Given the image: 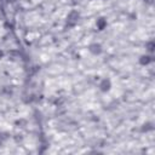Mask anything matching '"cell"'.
<instances>
[{"instance_id": "obj_1", "label": "cell", "mask_w": 155, "mask_h": 155, "mask_svg": "<svg viewBox=\"0 0 155 155\" xmlns=\"http://www.w3.org/2000/svg\"><path fill=\"white\" fill-rule=\"evenodd\" d=\"M89 51L92 53V55H101L102 51H103V47L99 42H92L89 46Z\"/></svg>"}, {"instance_id": "obj_2", "label": "cell", "mask_w": 155, "mask_h": 155, "mask_svg": "<svg viewBox=\"0 0 155 155\" xmlns=\"http://www.w3.org/2000/svg\"><path fill=\"white\" fill-rule=\"evenodd\" d=\"M98 87H99V90H101L102 92H108V91L111 89V82H110L109 79H103V80L99 82Z\"/></svg>"}, {"instance_id": "obj_3", "label": "cell", "mask_w": 155, "mask_h": 155, "mask_svg": "<svg viewBox=\"0 0 155 155\" xmlns=\"http://www.w3.org/2000/svg\"><path fill=\"white\" fill-rule=\"evenodd\" d=\"M96 24H97V27H98L99 30H103L104 27L107 26V21H105L104 18H99L98 21H97V23H96Z\"/></svg>"}]
</instances>
